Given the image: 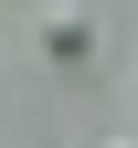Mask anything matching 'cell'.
Masks as SVG:
<instances>
[{"label": "cell", "instance_id": "7a4b0ae2", "mask_svg": "<svg viewBox=\"0 0 138 148\" xmlns=\"http://www.w3.org/2000/svg\"><path fill=\"white\" fill-rule=\"evenodd\" d=\"M117 148H138V138H117Z\"/></svg>", "mask_w": 138, "mask_h": 148}, {"label": "cell", "instance_id": "6da1fadb", "mask_svg": "<svg viewBox=\"0 0 138 148\" xmlns=\"http://www.w3.org/2000/svg\"><path fill=\"white\" fill-rule=\"evenodd\" d=\"M32 42H43L53 64H85V53H96V11H85V0H53L43 21H32Z\"/></svg>", "mask_w": 138, "mask_h": 148}]
</instances>
